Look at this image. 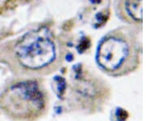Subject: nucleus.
Masks as SVG:
<instances>
[{
    "label": "nucleus",
    "mask_w": 146,
    "mask_h": 121,
    "mask_svg": "<svg viewBox=\"0 0 146 121\" xmlns=\"http://www.w3.org/2000/svg\"><path fill=\"white\" fill-rule=\"evenodd\" d=\"M106 19H107V17L105 16V15H103L102 12L99 13V14H98V16H97V21H98V23L97 25H101L104 24L105 22L106 21Z\"/></svg>",
    "instance_id": "8"
},
{
    "label": "nucleus",
    "mask_w": 146,
    "mask_h": 121,
    "mask_svg": "<svg viewBox=\"0 0 146 121\" xmlns=\"http://www.w3.org/2000/svg\"><path fill=\"white\" fill-rule=\"evenodd\" d=\"M127 118H128V113L127 112V111L119 107L114 112L113 121H126Z\"/></svg>",
    "instance_id": "6"
},
{
    "label": "nucleus",
    "mask_w": 146,
    "mask_h": 121,
    "mask_svg": "<svg viewBox=\"0 0 146 121\" xmlns=\"http://www.w3.org/2000/svg\"><path fill=\"white\" fill-rule=\"evenodd\" d=\"M126 10L128 15L135 21L143 20V0H127Z\"/></svg>",
    "instance_id": "4"
},
{
    "label": "nucleus",
    "mask_w": 146,
    "mask_h": 121,
    "mask_svg": "<svg viewBox=\"0 0 146 121\" xmlns=\"http://www.w3.org/2000/svg\"><path fill=\"white\" fill-rule=\"evenodd\" d=\"M92 3H99L100 2H101V0H90Z\"/></svg>",
    "instance_id": "9"
},
{
    "label": "nucleus",
    "mask_w": 146,
    "mask_h": 121,
    "mask_svg": "<svg viewBox=\"0 0 146 121\" xmlns=\"http://www.w3.org/2000/svg\"><path fill=\"white\" fill-rule=\"evenodd\" d=\"M89 47V40L87 38H83V40H81L80 43L79 44L78 51L80 52L84 51L87 48Z\"/></svg>",
    "instance_id": "7"
},
{
    "label": "nucleus",
    "mask_w": 146,
    "mask_h": 121,
    "mask_svg": "<svg viewBox=\"0 0 146 121\" xmlns=\"http://www.w3.org/2000/svg\"><path fill=\"white\" fill-rule=\"evenodd\" d=\"M54 90L57 95L59 98H62L63 95L65 93L66 90V81L61 76H55L54 79Z\"/></svg>",
    "instance_id": "5"
},
{
    "label": "nucleus",
    "mask_w": 146,
    "mask_h": 121,
    "mask_svg": "<svg viewBox=\"0 0 146 121\" xmlns=\"http://www.w3.org/2000/svg\"><path fill=\"white\" fill-rule=\"evenodd\" d=\"M128 46L124 41L109 37L100 43L97 51V61L107 72H116L128 56Z\"/></svg>",
    "instance_id": "3"
},
{
    "label": "nucleus",
    "mask_w": 146,
    "mask_h": 121,
    "mask_svg": "<svg viewBox=\"0 0 146 121\" xmlns=\"http://www.w3.org/2000/svg\"><path fill=\"white\" fill-rule=\"evenodd\" d=\"M1 106L16 120L35 121L46 110V98L36 82L27 80L11 86Z\"/></svg>",
    "instance_id": "1"
},
{
    "label": "nucleus",
    "mask_w": 146,
    "mask_h": 121,
    "mask_svg": "<svg viewBox=\"0 0 146 121\" xmlns=\"http://www.w3.org/2000/svg\"><path fill=\"white\" fill-rule=\"evenodd\" d=\"M18 59L27 68L38 70L50 65L55 59V47L43 33L26 34L16 47Z\"/></svg>",
    "instance_id": "2"
}]
</instances>
